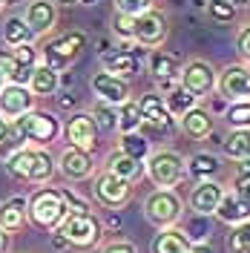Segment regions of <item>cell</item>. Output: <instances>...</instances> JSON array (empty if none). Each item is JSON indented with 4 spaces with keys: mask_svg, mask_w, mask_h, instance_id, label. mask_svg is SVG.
<instances>
[{
    "mask_svg": "<svg viewBox=\"0 0 250 253\" xmlns=\"http://www.w3.org/2000/svg\"><path fill=\"white\" fill-rule=\"evenodd\" d=\"M58 132H61V121L46 110H29L9 124V135L17 144H41L43 147V144L55 141Z\"/></svg>",
    "mask_w": 250,
    "mask_h": 253,
    "instance_id": "cell-1",
    "label": "cell"
},
{
    "mask_svg": "<svg viewBox=\"0 0 250 253\" xmlns=\"http://www.w3.org/2000/svg\"><path fill=\"white\" fill-rule=\"evenodd\" d=\"M6 170L12 178L20 181H35V184H46L55 175V158L46 150H35V147H20L6 158Z\"/></svg>",
    "mask_w": 250,
    "mask_h": 253,
    "instance_id": "cell-2",
    "label": "cell"
},
{
    "mask_svg": "<svg viewBox=\"0 0 250 253\" xmlns=\"http://www.w3.org/2000/svg\"><path fill=\"white\" fill-rule=\"evenodd\" d=\"M66 202H63L61 190L52 187H41L35 190L29 199H26V216L35 227H43V230H55L63 219H66Z\"/></svg>",
    "mask_w": 250,
    "mask_h": 253,
    "instance_id": "cell-3",
    "label": "cell"
},
{
    "mask_svg": "<svg viewBox=\"0 0 250 253\" xmlns=\"http://www.w3.org/2000/svg\"><path fill=\"white\" fill-rule=\"evenodd\" d=\"M55 230L66 239L69 248H78V251L95 248L104 236V227H101L98 216H92V213H66V219Z\"/></svg>",
    "mask_w": 250,
    "mask_h": 253,
    "instance_id": "cell-4",
    "label": "cell"
},
{
    "mask_svg": "<svg viewBox=\"0 0 250 253\" xmlns=\"http://www.w3.org/2000/svg\"><path fill=\"white\" fill-rule=\"evenodd\" d=\"M144 175H150L156 187H175L187 175V161L175 150H156L144 161Z\"/></svg>",
    "mask_w": 250,
    "mask_h": 253,
    "instance_id": "cell-5",
    "label": "cell"
},
{
    "mask_svg": "<svg viewBox=\"0 0 250 253\" xmlns=\"http://www.w3.org/2000/svg\"><path fill=\"white\" fill-rule=\"evenodd\" d=\"M184 213V202L172 187H158L144 199V216L156 227H172Z\"/></svg>",
    "mask_w": 250,
    "mask_h": 253,
    "instance_id": "cell-6",
    "label": "cell"
},
{
    "mask_svg": "<svg viewBox=\"0 0 250 253\" xmlns=\"http://www.w3.org/2000/svg\"><path fill=\"white\" fill-rule=\"evenodd\" d=\"M83 46H86V35H83L81 29L63 32L61 38L49 41L46 49H43L46 66H52L55 72H58V69H66V66H69V63H72L81 52H83Z\"/></svg>",
    "mask_w": 250,
    "mask_h": 253,
    "instance_id": "cell-7",
    "label": "cell"
},
{
    "mask_svg": "<svg viewBox=\"0 0 250 253\" xmlns=\"http://www.w3.org/2000/svg\"><path fill=\"white\" fill-rule=\"evenodd\" d=\"M167 32H170V23H167V15L158 12V9H147L135 17L132 23V41L144 49H158L164 41H167Z\"/></svg>",
    "mask_w": 250,
    "mask_h": 253,
    "instance_id": "cell-8",
    "label": "cell"
},
{
    "mask_svg": "<svg viewBox=\"0 0 250 253\" xmlns=\"http://www.w3.org/2000/svg\"><path fill=\"white\" fill-rule=\"evenodd\" d=\"M129 193H132L129 181L118 178V175L110 173V170H104L92 184L95 202H98L101 207H107V210H121V207L129 202Z\"/></svg>",
    "mask_w": 250,
    "mask_h": 253,
    "instance_id": "cell-9",
    "label": "cell"
},
{
    "mask_svg": "<svg viewBox=\"0 0 250 253\" xmlns=\"http://www.w3.org/2000/svg\"><path fill=\"white\" fill-rule=\"evenodd\" d=\"M216 81H219L216 69H213L207 61H202V58L187 61L184 69L178 72V84H181L187 92H193L196 98H207V95L216 89Z\"/></svg>",
    "mask_w": 250,
    "mask_h": 253,
    "instance_id": "cell-10",
    "label": "cell"
},
{
    "mask_svg": "<svg viewBox=\"0 0 250 253\" xmlns=\"http://www.w3.org/2000/svg\"><path fill=\"white\" fill-rule=\"evenodd\" d=\"M216 89H219L230 104H233V101H250V66H245V63H230V66H224L219 81H216Z\"/></svg>",
    "mask_w": 250,
    "mask_h": 253,
    "instance_id": "cell-11",
    "label": "cell"
},
{
    "mask_svg": "<svg viewBox=\"0 0 250 253\" xmlns=\"http://www.w3.org/2000/svg\"><path fill=\"white\" fill-rule=\"evenodd\" d=\"M98 124H95V118L89 112H75L66 126H63V135H66V141L72 144V147H78V150H86V153H92L95 147H98Z\"/></svg>",
    "mask_w": 250,
    "mask_h": 253,
    "instance_id": "cell-12",
    "label": "cell"
},
{
    "mask_svg": "<svg viewBox=\"0 0 250 253\" xmlns=\"http://www.w3.org/2000/svg\"><path fill=\"white\" fill-rule=\"evenodd\" d=\"M138 110H141V121L147 126H153L156 132H170L175 126V118L170 115L164 98L158 92H144L138 98Z\"/></svg>",
    "mask_w": 250,
    "mask_h": 253,
    "instance_id": "cell-13",
    "label": "cell"
},
{
    "mask_svg": "<svg viewBox=\"0 0 250 253\" xmlns=\"http://www.w3.org/2000/svg\"><path fill=\"white\" fill-rule=\"evenodd\" d=\"M89 86L98 95V101H104V104L121 107L124 101H129V84H126V78H118V75H110V72H95Z\"/></svg>",
    "mask_w": 250,
    "mask_h": 253,
    "instance_id": "cell-14",
    "label": "cell"
},
{
    "mask_svg": "<svg viewBox=\"0 0 250 253\" xmlns=\"http://www.w3.org/2000/svg\"><path fill=\"white\" fill-rule=\"evenodd\" d=\"M58 167H61V173L69 178V181H83V178H89L95 173V161H92V153H86V150H78V147H66L58 158Z\"/></svg>",
    "mask_w": 250,
    "mask_h": 253,
    "instance_id": "cell-15",
    "label": "cell"
},
{
    "mask_svg": "<svg viewBox=\"0 0 250 253\" xmlns=\"http://www.w3.org/2000/svg\"><path fill=\"white\" fill-rule=\"evenodd\" d=\"M221 196H224V187H221L216 178L196 181V187L190 190V210L196 216H213L219 202H221Z\"/></svg>",
    "mask_w": 250,
    "mask_h": 253,
    "instance_id": "cell-16",
    "label": "cell"
},
{
    "mask_svg": "<svg viewBox=\"0 0 250 253\" xmlns=\"http://www.w3.org/2000/svg\"><path fill=\"white\" fill-rule=\"evenodd\" d=\"M35 104V95H32L29 86H20V84H9L0 89V115L3 118H20L23 112L32 110Z\"/></svg>",
    "mask_w": 250,
    "mask_h": 253,
    "instance_id": "cell-17",
    "label": "cell"
},
{
    "mask_svg": "<svg viewBox=\"0 0 250 253\" xmlns=\"http://www.w3.org/2000/svg\"><path fill=\"white\" fill-rule=\"evenodd\" d=\"M150 75L158 81V86L167 92V89H172L175 84H178V61H175V55H170V52H164V49H153V55H150Z\"/></svg>",
    "mask_w": 250,
    "mask_h": 253,
    "instance_id": "cell-18",
    "label": "cell"
},
{
    "mask_svg": "<svg viewBox=\"0 0 250 253\" xmlns=\"http://www.w3.org/2000/svg\"><path fill=\"white\" fill-rule=\"evenodd\" d=\"M23 20H26L29 29L41 38V35H49V32H52L55 20H58V9H55L52 0H32L29 6H26V17H23Z\"/></svg>",
    "mask_w": 250,
    "mask_h": 253,
    "instance_id": "cell-19",
    "label": "cell"
},
{
    "mask_svg": "<svg viewBox=\"0 0 250 253\" xmlns=\"http://www.w3.org/2000/svg\"><path fill=\"white\" fill-rule=\"evenodd\" d=\"M101 61H104V72L118 75V78H132L141 69L138 55L132 49H110V52L101 55Z\"/></svg>",
    "mask_w": 250,
    "mask_h": 253,
    "instance_id": "cell-20",
    "label": "cell"
},
{
    "mask_svg": "<svg viewBox=\"0 0 250 253\" xmlns=\"http://www.w3.org/2000/svg\"><path fill=\"white\" fill-rule=\"evenodd\" d=\"M178 124H181V132L187 135V138H193V141H202V138H207L210 132H213V115L204 110V107H193V110H187L181 118H178Z\"/></svg>",
    "mask_w": 250,
    "mask_h": 253,
    "instance_id": "cell-21",
    "label": "cell"
},
{
    "mask_svg": "<svg viewBox=\"0 0 250 253\" xmlns=\"http://www.w3.org/2000/svg\"><path fill=\"white\" fill-rule=\"evenodd\" d=\"M216 216H219L224 224H242V221H250V202L239 199L236 193H227L221 196L219 207H216Z\"/></svg>",
    "mask_w": 250,
    "mask_h": 253,
    "instance_id": "cell-22",
    "label": "cell"
},
{
    "mask_svg": "<svg viewBox=\"0 0 250 253\" xmlns=\"http://www.w3.org/2000/svg\"><path fill=\"white\" fill-rule=\"evenodd\" d=\"M193 239L178 227H161V233L153 239V253H190Z\"/></svg>",
    "mask_w": 250,
    "mask_h": 253,
    "instance_id": "cell-23",
    "label": "cell"
},
{
    "mask_svg": "<svg viewBox=\"0 0 250 253\" xmlns=\"http://www.w3.org/2000/svg\"><path fill=\"white\" fill-rule=\"evenodd\" d=\"M107 170L110 173H115L118 178H124V181H138L141 175H144V161H138V158H132V156H126V153H112L110 161H107Z\"/></svg>",
    "mask_w": 250,
    "mask_h": 253,
    "instance_id": "cell-24",
    "label": "cell"
},
{
    "mask_svg": "<svg viewBox=\"0 0 250 253\" xmlns=\"http://www.w3.org/2000/svg\"><path fill=\"white\" fill-rule=\"evenodd\" d=\"M23 221H26V199L23 196H12L0 205V227L15 233V230H20Z\"/></svg>",
    "mask_w": 250,
    "mask_h": 253,
    "instance_id": "cell-25",
    "label": "cell"
},
{
    "mask_svg": "<svg viewBox=\"0 0 250 253\" xmlns=\"http://www.w3.org/2000/svg\"><path fill=\"white\" fill-rule=\"evenodd\" d=\"M58 84H61L58 72H55L52 66H46V63H41V66H35V72H32L29 89H32V95H38V98H46V95H55Z\"/></svg>",
    "mask_w": 250,
    "mask_h": 253,
    "instance_id": "cell-26",
    "label": "cell"
},
{
    "mask_svg": "<svg viewBox=\"0 0 250 253\" xmlns=\"http://www.w3.org/2000/svg\"><path fill=\"white\" fill-rule=\"evenodd\" d=\"M221 170L219 158L213 156V153H196V156L187 161V173L196 178V181H210V178H216Z\"/></svg>",
    "mask_w": 250,
    "mask_h": 253,
    "instance_id": "cell-27",
    "label": "cell"
},
{
    "mask_svg": "<svg viewBox=\"0 0 250 253\" xmlns=\"http://www.w3.org/2000/svg\"><path fill=\"white\" fill-rule=\"evenodd\" d=\"M161 98H164V104H167V110H170L172 118H181L187 110H193V107L199 104V98H196L193 92H187L181 84H175L172 89H167Z\"/></svg>",
    "mask_w": 250,
    "mask_h": 253,
    "instance_id": "cell-28",
    "label": "cell"
},
{
    "mask_svg": "<svg viewBox=\"0 0 250 253\" xmlns=\"http://www.w3.org/2000/svg\"><path fill=\"white\" fill-rule=\"evenodd\" d=\"M224 156L233 161H245L250 158V129H230V135L221 144Z\"/></svg>",
    "mask_w": 250,
    "mask_h": 253,
    "instance_id": "cell-29",
    "label": "cell"
},
{
    "mask_svg": "<svg viewBox=\"0 0 250 253\" xmlns=\"http://www.w3.org/2000/svg\"><path fill=\"white\" fill-rule=\"evenodd\" d=\"M0 72L9 78V84H20V86H29L32 72L35 66H23L12 58V52H0Z\"/></svg>",
    "mask_w": 250,
    "mask_h": 253,
    "instance_id": "cell-30",
    "label": "cell"
},
{
    "mask_svg": "<svg viewBox=\"0 0 250 253\" xmlns=\"http://www.w3.org/2000/svg\"><path fill=\"white\" fill-rule=\"evenodd\" d=\"M32 38H35V32L29 29V23H26L23 17H9V20H6V26H3V41H6L9 46L32 43Z\"/></svg>",
    "mask_w": 250,
    "mask_h": 253,
    "instance_id": "cell-31",
    "label": "cell"
},
{
    "mask_svg": "<svg viewBox=\"0 0 250 253\" xmlns=\"http://www.w3.org/2000/svg\"><path fill=\"white\" fill-rule=\"evenodd\" d=\"M141 110H138V101H124L121 107H118V129H121V135L124 132H138L141 129Z\"/></svg>",
    "mask_w": 250,
    "mask_h": 253,
    "instance_id": "cell-32",
    "label": "cell"
},
{
    "mask_svg": "<svg viewBox=\"0 0 250 253\" xmlns=\"http://www.w3.org/2000/svg\"><path fill=\"white\" fill-rule=\"evenodd\" d=\"M118 150L126 153V156H132V158H138V161H147V156H150V141L141 132H124Z\"/></svg>",
    "mask_w": 250,
    "mask_h": 253,
    "instance_id": "cell-33",
    "label": "cell"
},
{
    "mask_svg": "<svg viewBox=\"0 0 250 253\" xmlns=\"http://www.w3.org/2000/svg\"><path fill=\"white\" fill-rule=\"evenodd\" d=\"M95 118V124L98 129H104V132H112V129H118V110L112 107V104H104V101H98L89 112Z\"/></svg>",
    "mask_w": 250,
    "mask_h": 253,
    "instance_id": "cell-34",
    "label": "cell"
},
{
    "mask_svg": "<svg viewBox=\"0 0 250 253\" xmlns=\"http://www.w3.org/2000/svg\"><path fill=\"white\" fill-rule=\"evenodd\" d=\"M224 118L233 129H250V101H233Z\"/></svg>",
    "mask_w": 250,
    "mask_h": 253,
    "instance_id": "cell-35",
    "label": "cell"
},
{
    "mask_svg": "<svg viewBox=\"0 0 250 253\" xmlns=\"http://www.w3.org/2000/svg\"><path fill=\"white\" fill-rule=\"evenodd\" d=\"M227 251L230 253H250V221L233 224V233L227 236Z\"/></svg>",
    "mask_w": 250,
    "mask_h": 253,
    "instance_id": "cell-36",
    "label": "cell"
},
{
    "mask_svg": "<svg viewBox=\"0 0 250 253\" xmlns=\"http://www.w3.org/2000/svg\"><path fill=\"white\" fill-rule=\"evenodd\" d=\"M230 193H236L239 199L250 202V158L239 161V167H236V175H233V190H230Z\"/></svg>",
    "mask_w": 250,
    "mask_h": 253,
    "instance_id": "cell-37",
    "label": "cell"
},
{
    "mask_svg": "<svg viewBox=\"0 0 250 253\" xmlns=\"http://www.w3.org/2000/svg\"><path fill=\"white\" fill-rule=\"evenodd\" d=\"M207 15L213 17L216 23H230V20H236L239 9L230 6L227 0H210V3H207Z\"/></svg>",
    "mask_w": 250,
    "mask_h": 253,
    "instance_id": "cell-38",
    "label": "cell"
},
{
    "mask_svg": "<svg viewBox=\"0 0 250 253\" xmlns=\"http://www.w3.org/2000/svg\"><path fill=\"white\" fill-rule=\"evenodd\" d=\"M147 9H153V0H115V12H124L129 17H138Z\"/></svg>",
    "mask_w": 250,
    "mask_h": 253,
    "instance_id": "cell-39",
    "label": "cell"
},
{
    "mask_svg": "<svg viewBox=\"0 0 250 253\" xmlns=\"http://www.w3.org/2000/svg\"><path fill=\"white\" fill-rule=\"evenodd\" d=\"M132 23H135V17L124 15V12H115V15H112V32H115L118 38L132 41Z\"/></svg>",
    "mask_w": 250,
    "mask_h": 253,
    "instance_id": "cell-40",
    "label": "cell"
},
{
    "mask_svg": "<svg viewBox=\"0 0 250 253\" xmlns=\"http://www.w3.org/2000/svg\"><path fill=\"white\" fill-rule=\"evenodd\" d=\"M12 58L23 66H38V49L32 43H20V46H12Z\"/></svg>",
    "mask_w": 250,
    "mask_h": 253,
    "instance_id": "cell-41",
    "label": "cell"
},
{
    "mask_svg": "<svg viewBox=\"0 0 250 253\" xmlns=\"http://www.w3.org/2000/svg\"><path fill=\"white\" fill-rule=\"evenodd\" d=\"M61 196H63V202H66V210H69V213H92V210H89V205L81 199L78 193L61 187Z\"/></svg>",
    "mask_w": 250,
    "mask_h": 253,
    "instance_id": "cell-42",
    "label": "cell"
},
{
    "mask_svg": "<svg viewBox=\"0 0 250 253\" xmlns=\"http://www.w3.org/2000/svg\"><path fill=\"white\" fill-rule=\"evenodd\" d=\"M236 49H239V55L250 63V23L239 29V35H236Z\"/></svg>",
    "mask_w": 250,
    "mask_h": 253,
    "instance_id": "cell-43",
    "label": "cell"
},
{
    "mask_svg": "<svg viewBox=\"0 0 250 253\" xmlns=\"http://www.w3.org/2000/svg\"><path fill=\"white\" fill-rule=\"evenodd\" d=\"M101 253H138V248L132 242H110Z\"/></svg>",
    "mask_w": 250,
    "mask_h": 253,
    "instance_id": "cell-44",
    "label": "cell"
},
{
    "mask_svg": "<svg viewBox=\"0 0 250 253\" xmlns=\"http://www.w3.org/2000/svg\"><path fill=\"white\" fill-rule=\"evenodd\" d=\"M9 248H12V233L0 227V253H9Z\"/></svg>",
    "mask_w": 250,
    "mask_h": 253,
    "instance_id": "cell-45",
    "label": "cell"
},
{
    "mask_svg": "<svg viewBox=\"0 0 250 253\" xmlns=\"http://www.w3.org/2000/svg\"><path fill=\"white\" fill-rule=\"evenodd\" d=\"M61 6H92V3H98V0H58Z\"/></svg>",
    "mask_w": 250,
    "mask_h": 253,
    "instance_id": "cell-46",
    "label": "cell"
},
{
    "mask_svg": "<svg viewBox=\"0 0 250 253\" xmlns=\"http://www.w3.org/2000/svg\"><path fill=\"white\" fill-rule=\"evenodd\" d=\"M190 253H213V248H210V245H204V242H193Z\"/></svg>",
    "mask_w": 250,
    "mask_h": 253,
    "instance_id": "cell-47",
    "label": "cell"
},
{
    "mask_svg": "<svg viewBox=\"0 0 250 253\" xmlns=\"http://www.w3.org/2000/svg\"><path fill=\"white\" fill-rule=\"evenodd\" d=\"M6 138H9V121H6V118L0 115V144L6 141Z\"/></svg>",
    "mask_w": 250,
    "mask_h": 253,
    "instance_id": "cell-48",
    "label": "cell"
},
{
    "mask_svg": "<svg viewBox=\"0 0 250 253\" xmlns=\"http://www.w3.org/2000/svg\"><path fill=\"white\" fill-rule=\"evenodd\" d=\"M227 3H230V6H236V9H242V6H248L250 0H227Z\"/></svg>",
    "mask_w": 250,
    "mask_h": 253,
    "instance_id": "cell-49",
    "label": "cell"
},
{
    "mask_svg": "<svg viewBox=\"0 0 250 253\" xmlns=\"http://www.w3.org/2000/svg\"><path fill=\"white\" fill-rule=\"evenodd\" d=\"M12 3H17V0H0V12H3L6 6H12Z\"/></svg>",
    "mask_w": 250,
    "mask_h": 253,
    "instance_id": "cell-50",
    "label": "cell"
},
{
    "mask_svg": "<svg viewBox=\"0 0 250 253\" xmlns=\"http://www.w3.org/2000/svg\"><path fill=\"white\" fill-rule=\"evenodd\" d=\"M3 86H6V75H3V72H0V89H3Z\"/></svg>",
    "mask_w": 250,
    "mask_h": 253,
    "instance_id": "cell-51",
    "label": "cell"
}]
</instances>
